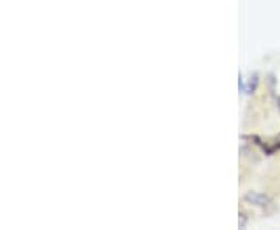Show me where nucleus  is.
I'll return each instance as SVG.
<instances>
[{"instance_id": "f257e3e1", "label": "nucleus", "mask_w": 280, "mask_h": 230, "mask_svg": "<svg viewBox=\"0 0 280 230\" xmlns=\"http://www.w3.org/2000/svg\"><path fill=\"white\" fill-rule=\"evenodd\" d=\"M243 199H244L246 204H249V206L257 207V209H260V210H265V212L274 209V202H272V199H271L268 194H265V193L247 191V193L244 194Z\"/></svg>"}, {"instance_id": "f03ea898", "label": "nucleus", "mask_w": 280, "mask_h": 230, "mask_svg": "<svg viewBox=\"0 0 280 230\" xmlns=\"http://www.w3.org/2000/svg\"><path fill=\"white\" fill-rule=\"evenodd\" d=\"M257 86H259V76L254 73L251 78H249V83L246 86V93H254L257 90Z\"/></svg>"}, {"instance_id": "7ed1b4c3", "label": "nucleus", "mask_w": 280, "mask_h": 230, "mask_svg": "<svg viewBox=\"0 0 280 230\" xmlns=\"http://www.w3.org/2000/svg\"><path fill=\"white\" fill-rule=\"evenodd\" d=\"M238 87H240V92H246V84L241 78V75H240V78H238Z\"/></svg>"}, {"instance_id": "20e7f679", "label": "nucleus", "mask_w": 280, "mask_h": 230, "mask_svg": "<svg viewBox=\"0 0 280 230\" xmlns=\"http://www.w3.org/2000/svg\"><path fill=\"white\" fill-rule=\"evenodd\" d=\"M277 108H278V112H280V96L277 98Z\"/></svg>"}]
</instances>
